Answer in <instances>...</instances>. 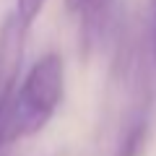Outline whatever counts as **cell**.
<instances>
[{"instance_id":"obj_1","label":"cell","mask_w":156,"mask_h":156,"mask_svg":"<svg viewBox=\"0 0 156 156\" xmlns=\"http://www.w3.org/2000/svg\"><path fill=\"white\" fill-rule=\"evenodd\" d=\"M65 91V65L57 52H47L31 65L23 83L16 86L8 109L0 122V138L11 146L13 140L31 138L52 120Z\"/></svg>"},{"instance_id":"obj_2","label":"cell","mask_w":156,"mask_h":156,"mask_svg":"<svg viewBox=\"0 0 156 156\" xmlns=\"http://www.w3.org/2000/svg\"><path fill=\"white\" fill-rule=\"evenodd\" d=\"M26 31L29 29L18 21L16 13H5V18L0 21V122L8 109L13 91L18 86V76H21L23 65V50H26ZM8 154V146L0 138V156Z\"/></svg>"},{"instance_id":"obj_3","label":"cell","mask_w":156,"mask_h":156,"mask_svg":"<svg viewBox=\"0 0 156 156\" xmlns=\"http://www.w3.org/2000/svg\"><path fill=\"white\" fill-rule=\"evenodd\" d=\"M146 138H148V122H146V117H135L125 128L115 156H140L146 148Z\"/></svg>"},{"instance_id":"obj_4","label":"cell","mask_w":156,"mask_h":156,"mask_svg":"<svg viewBox=\"0 0 156 156\" xmlns=\"http://www.w3.org/2000/svg\"><path fill=\"white\" fill-rule=\"evenodd\" d=\"M44 5H47V0H16V8H13V13H16L18 21H21L23 26L29 29L39 16H42Z\"/></svg>"},{"instance_id":"obj_5","label":"cell","mask_w":156,"mask_h":156,"mask_svg":"<svg viewBox=\"0 0 156 156\" xmlns=\"http://www.w3.org/2000/svg\"><path fill=\"white\" fill-rule=\"evenodd\" d=\"M151 42H154V60H156V0H151Z\"/></svg>"},{"instance_id":"obj_6","label":"cell","mask_w":156,"mask_h":156,"mask_svg":"<svg viewBox=\"0 0 156 156\" xmlns=\"http://www.w3.org/2000/svg\"><path fill=\"white\" fill-rule=\"evenodd\" d=\"M86 3H89V0H65V8L70 13H81L86 8Z\"/></svg>"}]
</instances>
